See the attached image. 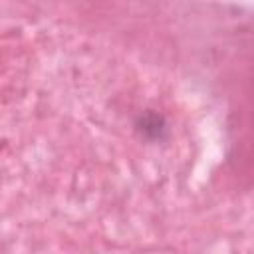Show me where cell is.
<instances>
[{"instance_id": "cell-1", "label": "cell", "mask_w": 254, "mask_h": 254, "mask_svg": "<svg viewBox=\"0 0 254 254\" xmlns=\"http://www.w3.org/2000/svg\"><path fill=\"white\" fill-rule=\"evenodd\" d=\"M133 129L147 143H161L169 137V121L157 109L141 111L133 121Z\"/></svg>"}]
</instances>
